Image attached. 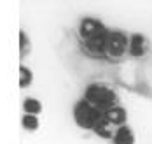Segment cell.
I'll return each mask as SVG.
<instances>
[{"mask_svg": "<svg viewBox=\"0 0 152 144\" xmlns=\"http://www.w3.org/2000/svg\"><path fill=\"white\" fill-rule=\"evenodd\" d=\"M112 143L114 144H135V134H133V130L128 125H122V127H119L114 132Z\"/></svg>", "mask_w": 152, "mask_h": 144, "instance_id": "obj_8", "label": "cell"}, {"mask_svg": "<svg viewBox=\"0 0 152 144\" xmlns=\"http://www.w3.org/2000/svg\"><path fill=\"white\" fill-rule=\"evenodd\" d=\"M147 51H149V41H147L145 35L133 33V35L128 37V53H129V56L140 58V56L147 55Z\"/></svg>", "mask_w": 152, "mask_h": 144, "instance_id": "obj_5", "label": "cell"}, {"mask_svg": "<svg viewBox=\"0 0 152 144\" xmlns=\"http://www.w3.org/2000/svg\"><path fill=\"white\" fill-rule=\"evenodd\" d=\"M31 84V70L26 69L25 65L19 67V86L21 88H28Z\"/></svg>", "mask_w": 152, "mask_h": 144, "instance_id": "obj_11", "label": "cell"}, {"mask_svg": "<svg viewBox=\"0 0 152 144\" xmlns=\"http://www.w3.org/2000/svg\"><path fill=\"white\" fill-rule=\"evenodd\" d=\"M19 56L21 58H25L26 56V53L30 51V41H28V37H26V33L25 32H21L19 33Z\"/></svg>", "mask_w": 152, "mask_h": 144, "instance_id": "obj_13", "label": "cell"}, {"mask_svg": "<svg viewBox=\"0 0 152 144\" xmlns=\"http://www.w3.org/2000/svg\"><path fill=\"white\" fill-rule=\"evenodd\" d=\"M108 28L100 21V19H94V18H84L79 25V35L82 37V41L86 39H91V37H96V35H102L105 33Z\"/></svg>", "mask_w": 152, "mask_h": 144, "instance_id": "obj_4", "label": "cell"}, {"mask_svg": "<svg viewBox=\"0 0 152 144\" xmlns=\"http://www.w3.org/2000/svg\"><path fill=\"white\" fill-rule=\"evenodd\" d=\"M23 127L26 130H37L39 128V118L33 114H25L23 116Z\"/></svg>", "mask_w": 152, "mask_h": 144, "instance_id": "obj_12", "label": "cell"}, {"mask_svg": "<svg viewBox=\"0 0 152 144\" xmlns=\"http://www.w3.org/2000/svg\"><path fill=\"white\" fill-rule=\"evenodd\" d=\"M84 100L88 104H91L93 107H96L98 111L105 112L112 107H115L119 98H117V93L110 86H107L103 83H91L84 92Z\"/></svg>", "mask_w": 152, "mask_h": 144, "instance_id": "obj_1", "label": "cell"}, {"mask_svg": "<svg viewBox=\"0 0 152 144\" xmlns=\"http://www.w3.org/2000/svg\"><path fill=\"white\" fill-rule=\"evenodd\" d=\"M102 116H103V112L98 111L96 107H93L91 104H88L84 98L79 100L74 106V120H75L77 125L80 128H84V130H93Z\"/></svg>", "mask_w": 152, "mask_h": 144, "instance_id": "obj_2", "label": "cell"}, {"mask_svg": "<svg viewBox=\"0 0 152 144\" xmlns=\"http://www.w3.org/2000/svg\"><path fill=\"white\" fill-rule=\"evenodd\" d=\"M107 30L105 33L102 35H96V37H91V39H86L84 41V46H86V51L91 53L94 56H100V55H105V41H107Z\"/></svg>", "mask_w": 152, "mask_h": 144, "instance_id": "obj_6", "label": "cell"}, {"mask_svg": "<svg viewBox=\"0 0 152 144\" xmlns=\"http://www.w3.org/2000/svg\"><path fill=\"white\" fill-rule=\"evenodd\" d=\"M103 116L107 118V121H108L110 125H115L117 128L122 127V125H126V118H128L126 109L121 107V106H115V107H112V109L105 111L103 112Z\"/></svg>", "mask_w": 152, "mask_h": 144, "instance_id": "obj_7", "label": "cell"}, {"mask_svg": "<svg viewBox=\"0 0 152 144\" xmlns=\"http://www.w3.org/2000/svg\"><path fill=\"white\" fill-rule=\"evenodd\" d=\"M128 53V35L121 30H108L105 41V55L110 60H119Z\"/></svg>", "mask_w": 152, "mask_h": 144, "instance_id": "obj_3", "label": "cell"}, {"mask_svg": "<svg viewBox=\"0 0 152 144\" xmlns=\"http://www.w3.org/2000/svg\"><path fill=\"white\" fill-rule=\"evenodd\" d=\"M112 125L107 121V118L105 116H102L100 120H98V123L94 125V128H93V132L98 135V137H102V139H112Z\"/></svg>", "mask_w": 152, "mask_h": 144, "instance_id": "obj_9", "label": "cell"}, {"mask_svg": "<svg viewBox=\"0 0 152 144\" xmlns=\"http://www.w3.org/2000/svg\"><path fill=\"white\" fill-rule=\"evenodd\" d=\"M23 107H25V114H33V116H37L39 112L42 111V104L37 98H26Z\"/></svg>", "mask_w": 152, "mask_h": 144, "instance_id": "obj_10", "label": "cell"}]
</instances>
